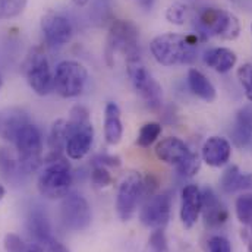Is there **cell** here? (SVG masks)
Wrapping results in <instances>:
<instances>
[{
  "mask_svg": "<svg viewBox=\"0 0 252 252\" xmlns=\"http://www.w3.org/2000/svg\"><path fill=\"white\" fill-rule=\"evenodd\" d=\"M199 37L196 34L166 32L153 38L150 50L156 62L163 66L190 64L196 58Z\"/></svg>",
  "mask_w": 252,
  "mask_h": 252,
  "instance_id": "1",
  "label": "cell"
},
{
  "mask_svg": "<svg viewBox=\"0 0 252 252\" xmlns=\"http://www.w3.org/2000/svg\"><path fill=\"white\" fill-rule=\"evenodd\" d=\"M94 127L90 119V112L84 106L72 107L66 121L64 153L70 160H82L93 147Z\"/></svg>",
  "mask_w": 252,
  "mask_h": 252,
  "instance_id": "2",
  "label": "cell"
},
{
  "mask_svg": "<svg viewBox=\"0 0 252 252\" xmlns=\"http://www.w3.org/2000/svg\"><path fill=\"white\" fill-rule=\"evenodd\" d=\"M196 35H204V38L214 35L220 40L233 41L241 34L239 19L233 13L219 7L201 9L196 19Z\"/></svg>",
  "mask_w": 252,
  "mask_h": 252,
  "instance_id": "3",
  "label": "cell"
},
{
  "mask_svg": "<svg viewBox=\"0 0 252 252\" xmlns=\"http://www.w3.org/2000/svg\"><path fill=\"white\" fill-rule=\"evenodd\" d=\"M72 182L73 176L70 166L64 157H61L44 163V169L37 179V189L43 198L56 201L63 199L69 193Z\"/></svg>",
  "mask_w": 252,
  "mask_h": 252,
  "instance_id": "4",
  "label": "cell"
},
{
  "mask_svg": "<svg viewBox=\"0 0 252 252\" xmlns=\"http://www.w3.org/2000/svg\"><path fill=\"white\" fill-rule=\"evenodd\" d=\"M121 53L126 63L139 61V31L136 25L127 19H115L109 28L106 56L110 58Z\"/></svg>",
  "mask_w": 252,
  "mask_h": 252,
  "instance_id": "5",
  "label": "cell"
},
{
  "mask_svg": "<svg viewBox=\"0 0 252 252\" xmlns=\"http://www.w3.org/2000/svg\"><path fill=\"white\" fill-rule=\"evenodd\" d=\"M13 145L18 153V166L21 170L31 173L43 164V135L34 124L28 122L18 130Z\"/></svg>",
  "mask_w": 252,
  "mask_h": 252,
  "instance_id": "6",
  "label": "cell"
},
{
  "mask_svg": "<svg viewBox=\"0 0 252 252\" xmlns=\"http://www.w3.org/2000/svg\"><path fill=\"white\" fill-rule=\"evenodd\" d=\"M88 82V70L81 62L62 61L55 70L53 91L63 98H75L81 95Z\"/></svg>",
  "mask_w": 252,
  "mask_h": 252,
  "instance_id": "7",
  "label": "cell"
},
{
  "mask_svg": "<svg viewBox=\"0 0 252 252\" xmlns=\"http://www.w3.org/2000/svg\"><path fill=\"white\" fill-rule=\"evenodd\" d=\"M24 76L30 85V88L37 95H49L53 91L55 73L52 72L49 59L41 52H31L22 66Z\"/></svg>",
  "mask_w": 252,
  "mask_h": 252,
  "instance_id": "8",
  "label": "cell"
},
{
  "mask_svg": "<svg viewBox=\"0 0 252 252\" xmlns=\"http://www.w3.org/2000/svg\"><path fill=\"white\" fill-rule=\"evenodd\" d=\"M127 75L135 91L141 95L145 106L150 110H158L163 101V90L141 61L127 63Z\"/></svg>",
  "mask_w": 252,
  "mask_h": 252,
  "instance_id": "9",
  "label": "cell"
},
{
  "mask_svg": "<svg viewBox=\"0 0 252 252\" xmlns=\"http://www.w3.org/2000/svg\"><path fill=\"white\" fill-rule=\"evenodd\" d=\"M59 219L64 229L72 232L87 230L93 220L90 202L78 193H67L61 202Z\"/></svg>",
  "mask_w": 252,
  "mask_h": 252,
  "instance_id": "10",
  "label": "cell"
},
{
  "mask_svg": "<svg viewBox=\"0 0 252 252\" xmlns=\"http://www.w3.org/2000/svg\"><path fill=\"white\" fill-rule=\"evenodd\" d=\"M142 196V176L138 172H129L124 176L116 193V214L122 221H129Z\"/></svg>",
  "mask_w": 252,
  "mask_h": 252,
  "instance_id": "11",
  "label": "cell"
},
{
  "mask_svg": "<svg viewBox=\"0 0 252 252\" xmlns=\"http://www.w3.org/2000/svg\"><path fill=\"white\" fill-rule=\"evenodd\" d=\"M172 214V196L169 192L148 196L139 211L141 223L153 230H164Z\"/></svg>",
  "mask_w": 252,
  "mask_h": 252,
  "instance_id": "12",
  "label": "cell"
},
{
  "mask_svg": "<svg viewBox=\"0 0 252 252\" xmlns=\"http://www.w3.org/2000/svg\"><path fill=\"white\" fill-rule=\"evenodd\" d=\"M40 28L44 41L50 47H62L67 44L73 35V27L70 21L61 13L49 12L41 18Z\"/></svg>",
  "mask_w": 252,
  "mask_h": 252,
  "instance_id": "13",
  "label": "cell"
},
{
  "mask_svg": "<svg viewBox=\"0 0 252 252\" xmlns=\"http://www.w3.org/2000/svg\"><path fill=\"white\" fill-rule=\"evenodd\" d=\"M202 210L201 214L208 227L217 229L229 220V211L221 202L219 195L211 188H204L202 190Z\"/></svg>",
  "mask_w": 252,
  "mask_h": 252,
  "instance_id": "14",
  "label": "cell"
},
{
  "mask_svg": "<svg viewBox=\"0 0 252 252\" xmlns=\"http://www.w3.org/2000/svg\"><path fill=\"white\" fill-rule=\"evenodd\" d=\"M202 210V192L196 185H187L181 193V221L185 229H192Z\"/></svg>",
  "mask_w": 252,
  "mask_h": 252,
  "instance_id": "15",
  "label": "cell"
},
{
  "mask_svg": "<svg viewBox=\"0 0 252 252\" xmlns=\"http://www.w3.org/2000/svg\"><path fill=\"white\" fill-rule=\"evenodd\" d=\"M156 157L170 166L179 167L189 156H190V150L189 147L178 136H169L161 139L157 145H156Z\"/></svg>",
  "mask_w": 252,
  "mask_h": 252,
  "instance_id": "16",
  "label": "cell"
},
{
  "mask_svg": "<svg viewBox=\"0 0 252 252\" xmlns=\"http://www.w3.org/2000/svg\"><path fill=\"white\" fill-rule=\"evenodd\" d=\"M232 156V145L223 136H210L202 148L201 158L210 167H223L229 163Z\"/></svg>",
  "mask_w": 252,
  "mask_h": 252,
  "instance_id": "17",
  "label": "cell"
},
{
  "mask_svg": "<svg viewBox=\"0 0 252 252\" xmlns=\"http://www.w3.org/2000/svg\"><path fill=\"white\" fill-rule=\"evenodd\" d=\"M232 141L239 148H245L251 144L252 106H244L238 110L232 129Z\"/></svg>",
  "mask_w": 252,
  "mask_h": 252,
  "instance_id": "18",
  "label": "cell"
},
{
  "mask_svg": "<svg viewBox=\"0 0 252 252\" xmlns=\"http://www.w3.org/2000/svg\"><path fill=\"white\" fill-rule=\"evenodd\" d=\"M124 136L121 109L116 103L109 101L104 107V138L109 145H118Z\"/></svg>",
  "mask_w": 252,
  "mask_h": 252,
  "instance_id": "19",
  "label": "cell"
},
{
  "mask_svg": "<svg viewBox=\"0 0 252 252\" xmlns=\"http://www.w3.org/2000/svg\"><path fill=\"white\" fill-rule=\"evenodd\" d=\"M27 230L34 242H38L44 247L53 239L50 221L46 217V214L40 210H34L30 213L27 219Z\"/></svg>",
  "mask_w": 252,
  "mask_h": 252,
  "instance_id": "20",
  "label": "cell"
},
{
  "mask_svg": "<svg viewBox=\"0 0 252 252\" xmlns=\"http://www.w3.org/2000/svg\"><path fill=\"white\" fill-rule=\"evenodd\" d=\"M236 62V53L227 47H214L204 53V63L219 73H227L235 67Z\"/></svg>",
  "mask_w": 252,
  "mask_h": 252,
  "instance_id": "21",
  "label": "cell"
},
{
  "mask_svg": "<svg viewBox=\"0 0 252 252\" xmlns=\"http://www.w3.org/2000/svg\"><path fill=\"white\" fill-rule=\"evenodd\" d=\"M220 188L226 193L252 189V173H242L238 166H229L220 178Z\"/></svg>",
  "mask_w": 252,
  "mask_h": 252,
  "instance_id": "22",
  "label": "cell"
},
{
  "mask_svg": "<svg viewBox=\"0 0 252 252\" xmlns=\"http://www.w3.org/2000/svg\"><path fill=\"white\" fill-rule=\"evenodd\" d=\"M188 85L189 90L193 95L201 98L202 101L211 103L217 97L216 87L211 84V81L198 69H189L188 72Z\"/></svg>",
  "mask_w": 252,
  "mask_h": 252,
  "instance_id": "23",
  "label": "cell"
},
{
  "mask_svg": "<svg viewBox=\"0 0 252 252\" xmlns=\"http://www.w3.org/2000/svg\"><path fill=\"white\" fill-rule=\"evenodd\" d=\"M64 136H66V121L64 119H58L52 125L50 132H49V136H47L49 154L44 157V163L63 157V153H64Z\"/></svg>",
  "mask_w": 252,
  "mask_h": 252,
  "instance_id": "24",
  "label": "cell"
},
{
  "mask_svg": "<svg viewBox=\"0 0 252 252\" xmlns=\"http://www.w3.org/2000/svg\"><path fill=\"white\" fill-rule=\"evenodd\" d=\"M28 122H30V119L22 110H18V109L9 110L0 119V136L4 141L13 142L15 135L18 133V130L24 125H27Z\"/></svg>",
  "mask_w": 252,
  "mask_h": 252,
  "instance_id": "25",
  "label": "cell"
},
{
  "mask_svg": "<svg viewBox=\"0 0 252 252\" xmlns=\"http://www.w3.org/2000/svg\"><path fill=\"white\" fill-rule=\"evenodd\" d=\"M235 211L238 220L247 226L252 233V195L251 193H242L236 198L235 202Z\"/></svg>",
  "mask_w": 252,
  "mask_h": 252,
  "instance_id": "26",
  "label": "cell"
},
{
  "mask_svg": "<svg viewBox=\"0 0 252 252\" xmlns=\"http://www.w3.org/2000/svg\"><path fill=\"white\" fill-rule=\"evenodd\" d=\"M160 135H161V125L158 122H148L141 126L138 138H136V144L141 148H148L157 141Z\"/></svg>",
  "mask_w": 252,
  "mask_h": 252,
  "instance_id": "27",
  "label": "cell"
},
{
  "mask_svg": "<svg viewBox=\"0 0 252 252\" xmlns=\"http://www.w3.org/2000/svg\"><path fill=\"white\" fill-rule=\"evenodd\" d=\"M28 0H0V21L19 16L27 6Z\"/></svg>",
  "mask_w": 252,
  "mask_h": 252,
  "instance_id": "28",
  "label": "cell"
},
{
  "mask_svg": "<svg viewBox=\"0 0 252 252\" xmlns=\"http://www.w3.org/2000/svg\"><path fill=\"white\" fill-rule=\"evenodd\" d=\"M188 6L181 3V1H175L172 3L167 10H166V19L173 24V25H184L187 22V18H188Z\"/></svg>",
  "mask_w": 252,
  "mask_h": 252,
  "instance_id": "29",
  "label": "cell"
},
{
  "mask_svg": "<svg viewBox=\"0 0 252 252\" xmlns=\"http://www.w3.org/2000/svg\"><path fill=\"white\" fill-rule=\"evenodd\" d=\"M91 182L95 188H107L112 185L113 178L110 175V172L107 170L106 166L98 164V163H93V170H91Z\"/></svg>",
  "mask_w": 252,
  "mask_h": 252,
  "instance_id": "30",
  "label": "cell"
},
{
  "mask_svg": "<svg viewBox=\"0 0 252 252\" xmlns=\"http://www.w3.org/2000/svg\"><path fill=\"white\" fill-rule=\"evenodd\" d=\"M201 160H202V158H201L196 153L192 151L188 158H187L179 167H176V170H178L182 176H185V178H192V176L198 175V172H199V169H201Z\"/></svg>",
  "mask_w": 252,
  "mask_h": 252,
  "instance_id": "31",
  "label": "cell"
},
{
  "mask_svg": "<svg viewBox=\"0 0 252 252\" xmlns=\"http://www.w3.org/2000/svg\"><path fill=\"white\" fill-rule=\"evenodd\" d=\"M238 79L245 91L247 98L252 103V63H245L238 69Z\"/></svg>",
  "mask_w": 252,
  "mask_h": 252,
  "instance_id": "32",
  "label": "cell"
},
{
  "mask_svg": "<svg viewBox=\"0 0 252 252\" xmlns=\"http://www.w3.org/2000/svg\"><path fill=\"white\" fill-rule=\"evenodd\" d=\"M27 247L25 241L16 233H7L3 239V248L6 252H25Z\"/></svg>",
  "mask_w": 252,
  "mask_h": 252,
  "instance_id": "33",
  "label": "cell"
},
{
  "mask_svg": "<svg viewBox=\"0 0 252 252\" xmlns=\"http://www.w3.org/2000/svg\"><path fill=\"white\" fill-rule=\"evenodd\" d=\"M207 252H233L229 239L220 235H214L207 241Z\"/></svg>",
  "mask_w": 252,
  "mask_h": 252,
  "instance_id": "34",
  "label": "cell"
},
{
  "mask_svg": "<svg viewBox=\"0 0 252 252\" xmlns=\"http://www.w3.org/2000/svg\"><path fill=\"white\" fill-rule=\"evenodd\" d=\"M150 247L154 252H169L167 239L163 230H153L150 235Z\"/></svg>",
  "mask_w": 252,
  "mask_h": 252,
  "instance_id": "35",
  "label": "cell"
},
{
  "mask_svg": "<svg viewBox=\"0 0 252 252\" xmlns=\"http://www.w3.org/2000/svg\"><path fill=\"white\" fill-rule=\"evenodd\" d=\"M93 163H98V164H103V166H112V167H118V166H121V160L118 158V157H113V156H107V154H104V156H97L94 160H93Z\"/></svg>",
  "mask_w": 252,
  "mask_h": 252,
  "instance_id": "36",
  "label": "cell"
},
{
  "mask_svg": "<svg viewBox=\"0 0 252 252\" xmlns=\"http://www.w3.org/2000/svg\"><path fill=\"white\" fill-rule=\"evenodd\" d=\"M46 251L47 252H70L69 251V248L64 245V244H62L61 241H56L55 238L46 245Z\"/></svg>",
  "mask_w": 252,
  "mask_h": 252,
  "instance_id": "37",
  "label": "cell"
},
{
  "mask_svg": "<svg viewBox=\"0 0 252 252\" xmlns=\"http://www.w3.org/2000/svg\"><path fill=\"white\" fill-rule=\"evenodd\" d=\"M44 245H41V244H38V242H32L31 245H28L27 247V251L25 252H44Z\"/></svg>",
  "mask_w": 252,
  "mask_h": 252,
  "instance_id": "38",
  "label": "cell"
},
{
  "mask_svg": "<svg viewBox=\"0 0 252 252\" xmlns=\"http://www.w3.org/2000/svg\"><path fill=\"white\" fill-rule=\"evenodd\" d=\"M135 1L145 10H151V7L154 6V0H135Z\"/></svg>",
  "mask_w": 252,
  "mask_h": 252,
  "instance_id": "39",
  "label": "cell"
},
{
  "mask_svg": "<svg viewBox=\"0 0 252 252\" xmlns=\"http://www.w3.org/2000/svg\"><path fill=\"white\" fill-rule=\"evenodd\" d=\"M76 6H85L90 0H72Z\"/></svg>",
  "mask_w": 252,
  "mask_h": 252,
  "instance_id": "40",
  "label": "cell"
},
{
  "mask_svg": "<svg viewBox=\"0 0 252 252\" xmlns=\"http://www.w3.org/2000/svg\"><path fill=\"white\" fill-rule=\"evenodd\" d=\"M4 195H6V188L0 184V202H1V199L4 198Z\"/></svg>",
  "mask_w": 252,
  "mask_h": 252,
  "instance_id": "41",
  "label": "cell"
},
{
  "mask_svg": "<svg viewBox=\"0 0 252 252\" xmlns=\"http://www.w3.org/2000/svg\"><path fill=\"white\" fill-rule=\"evenodd\" d=\"M1 85H3V79H1V75H0V88H1Z\"/></svg>",
  "mask_w": 252,
  "mask_h": 252,
  "instance_id": "42",
  "label": "cell"
},
{
  "mask_svg": "<svg viewBox=\"0 0 252 252\" xmlns=\"http://www.w3.org/2000/svg\"><path fill=\"white\" fill-rule=\"evenodd\" d=\"M251 30H252V24H251Z\"/></svg>",
  "mask_w": 252,
  "mask_h": 252,
  "instance_id": "43",
  "label": "cell"
},
{
  "mask_svg": "<svg viewBox=\"0 0 252 252\" xmlns=\"http://www.w3.org/2000/svg\"><path fill=\"white\" fill-rule=\"evenodd\" d=\"M0 150H1V148H0Z\"/></svg>",
  "mask_w": 252,
  "mask_h": 252,
  "instance_id": "44",
  "label": "cell"
}]
</instances>
